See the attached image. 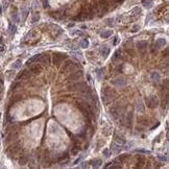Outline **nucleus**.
<instances>
[{"mask_svg": "<svg viewBox=\"0 0 169 169\" xmlns=\"http://www.w3.org/2000/svg\"><path fill=\"white\" fill-rule=\"evenodd\" d=\"M2 84H3V82H2V80H0V88H1V86H2Z\"/></svg>", "mask_w": 169, "mask_h": 169, "instance_id": "49", "label": "nucleus"}, {"mask_svg": "<svg viewBox=\"0 0 169 169\" xmlns=\"http://www.w3.org/2000/svg\"><path fill=\"white\" fill-rule=\"evenodd\" d=\"M8 28H9V33L12 34H15L16 30H17V27H16L15 25H13V24H9V27H8Z\"/></svg>", "mask_w": 169, "mask_h": 169, "instance_id": "33", "label": "nucleus"}, {"mask_svg": "<svg viewBox=\"0 0 169 169\" xmlns=\"http://www.w3.org/2000/svg\"><path fill=\"white\" fill-rule=\"evenodd\" d=\"M100 54L103 56V58H107V56L110 54V48L107 46H103L100 48Z\"/></svg>", "mask_w": 169, "mask_h": 169, "instance_id": "18", "label": "nucleus"}, {"mask_svg": "<svg viewBox=\"0 0 169 169\" xmlns=\"http://www.w3.org/2000/svg\"><path fill=\"white\" fill-rule=\"evenodd\" d=\"M80 150V146L79 145H74L72 147V150H71V153L72 156H75V154H77V152Z\"/></svg>", "mask_w": 169, "mask_h": 169, "instance_id": "27", "label": "nucleus"}, {"mask_svg": "<svg viewBox=\"0 0 169 169\" xmlns=\"http://www.w3.org/2000/svg\"><path fill=\"white\" fill-rule=\"evenodd\" d=\"M115 96H117V94L113 89L109 87H105L102 89V99H103V102L104 103H109L110 100L109 99H113Z\"/></svg>", "mask_w": 169, "mask_h": 169, "instance_id": "1", "label": "nucleus"}, {"mask_svg": "<svg viewBox=\"0 0 169 169\" xmlns=\"http://www.w3.org/2000/svg\"><path fill=\"white\" fill-rule=\"evenodd\" d=\"M138 122L140 123V124H147V123H148V121H147V119L145 117H139Z\"/></svg>", "mask_w": 169, "mask_h": 169, "instance_id": "32", "label": "nucleus"}, {"mask_svg": "<svg viewBox=\"0 0 169 169\" xmlns=\"http://www.w3.org/2000/svg\"><path fill=\"white\" fill-rule=\"evenodd\" d=\"M39 62H41V63H43V64L47 65V64L50 63V58H49V55L47 53H43V54H41Z\"/></svg>", "mask_w": 169, "mask_h": 169, "instance_id": "13", "label": "nucleus"}, {"mask_svg": "<svg viewBox=\"0 0 169 169\" xmlns=\"http://www.w3.org/2000/svg\"><path fill=\"white\" fill-rule=\"evenodd\" d=\"M19 164L21 165V166H24V165H26L28 163V157L27 156H22L19 159Z\"/></svg>", "mask_w": 169, "mask_h": 169, "instance_id": "21", "label": "nucleus"}, {"mask_svg": "<svg viewBox=\"0 0 169 169\" xmlns=\"http://www.w3.org/2000/svg\"><path fill=\"white\" fill-rule=\"evenodd\" d=\"M42 70H43V68H42L41 65H39V64H31L30 65V71L33 72L34 74H40L42 72Z\"/></svg>", "mask_w": 169, "mask_h": 169, "instance_id": "8", "label": "nucleus"}, {"mask_svg": "<svg viewBox=\"0 0 169 169\" xmlns=\"http://www.w3.org/2000/svg\"><path fill=\"white\" fill-rule=\"evenodd\" d=\"M87 87V84L84 83V82H77V83H74V84H71L68 86V90L70 91H82L83 89Z\"/></svg>", "mask_w": 169, "mask_h": 169, "instance_id": "5", "label": "nucleus"}, {"mask_svg": "<svg viewBox=\"0 0 169 169\" xmlns=\"http://www.w3.org/2000/svg\"><path fill=\"white\" fill-rule=\"evenodd\" d=\"M12 19H13V21L14 22H19V16H18V13L16 12H13V14H12Z\"/></svg>", "mask_w": 169, "mask_h": 169, "instance_id": "31", "label": "nucleus"}, {"mask_svg": "<svg viewBox=\"0 0 169 169\" xmlns=\"http://www.w3.org/2000/svg\"><path fill=\"white\" fill-rule=\"evenodd\" d=\"M1 12H2V9H1V8H0V14H1Z\"/></svg>", "mask_w": 169, "mask_h": 169, "instance_id": "50", "label": "nucleus"}, {"mask_svg": "<svg viewBox=\"0 0 169 169\" xmlns=\"http://www.w3.org/2000/svg\"><path fill=\"white\" fill-rule=\"evenodd\" d=\"M90 164H92V167L94 168H98L101 166V164H102V161L100 159H97V160H92L90 161Z\"/></svg>", "mask_w": 169, "mask_h": 169, "instance_id": "19", "label": "nucleus"}, {"mask_svg": "<svg viewBox=\"0 0 169 169\" xmlns=\"http://www.w3.org/2000/svg\"><path fill=\"white\" fill-rule=\"evenodd\" d=\"M103 154L105 157H110V151H109V149H104L103 150Z\"/></svg>", "mask_w": 169, "mask_h": 169, "instance_id": "41", "label": "nucleus"}, {"mask_svg": "<svg viewBox=\"0 0 169 169\" xmlns=\"http://www.w3.org/2000/svg\"><path fill=\"white\" fill-rule=\"evenodd\" d=\"M77 67V65L75 64V63H73L72 61H67L65 64H64V66L62 67L61 68V72L62 73H66V72H71L72 70H74L75 68Z\"/></svg>", "mask_w": 169, "mask_h": 169, "instance_id": "4", "label": "nucleus"}, {"mask_svg": "<svg viewBox=\"0 0 169 169\" xmlns=\"http://www.w3.org/2000/svg\"><path fill=\"white\" fill-rule=\"evenodd\" d=\"M68 59V54L67 53H63V52H55L54 56H53V64L55 66H59V64Z\"/></svg>", "mask_w": 169, "mask_h": 169, "instance_id": "3", "label": "nucleus"}, {"mask_svg": "<svg viewBox=\"0 0 169 169\" xmlns=\"http://www.w3.org/2000/svg\"><path fill=\"white\" fill-rule=\"evenodd\" d=\"M137 162H138V165H137V167H139V168H142L143 167V164H145L146 163V159H145V157L142 156V154H139L138 157H137Z\"/></svg>", "mask_w": 169, "mask_h": 169, "instance_id": "11", "label": "nucleus"}, {"mask_svg": "<svg viewBox=\"0 0 169 169\" xmlns=\"http://www.w3.org/2000/svg\"><path fill=\"white\" fill-rule=\"evenodd\" d=\"M112 84H114L115 87H118V88L124 87L125 84H126V83H125V79H124V78H122V77H119V78L115 79V80H113Z\"/></svg>", "mask_w": 169, "mask_h": 169, "instance_id": "9", "label": "nucleus"}, {"mask_svg": "<svg viewBox=\"0 0 169 169\" xmlns=\"http://www.w3.org/2000/svg\"><path fill=\"white\" fill-rule=\"evenodd\" d=\"M137 109H138V111H140V112H143V110H144V109H143V107H142V103H138V107H137Z\"/></svg>", "mask_w": 169, "mask_h": 169, "instance_id": "40", "label": "nucleus"}, {"mask_svg": "<svg viewBox=\"0 0 169 169\" xmlns=\"http://www.w3.org/2000/svg\"><path fill=\"white\" fill-rule=\"evenodd\" d=\"M19 87H21V84L19 82H16L12 84V90H16L17 88H19Z\"/></svg>", "mask_w": 169, "mask_h": 169, "instance_id": "34", "label": "nucleus"}, {"mask_svg": "<svg viewBox=\"0 0 169 169\" xmlns=\"http://www.w3.org/2000/svg\"><path fill=\"white\" fill-rule=\"evenodd\" d=\"M88 165H89V163H83V165L80 167H82V168H86V167H88Z\"/></svg>", "mask_w": 169, "mask_h": 169, "instance_id": "46", "label": "nucleus"}, {"mask_svg": "<svg viewBox=\"0 0 169 169\" xmlns=\"http://www.w3.org/2000/svg\"><path fill=\"white\" fill-rule=\"evenodd\" d=\"M78 162H80V158H78V159H77V160H76V161H75V162H74V163H73V164L75 165V164H77V163H78Z\"/></svg>", "mask_w": 169, "mask_h": 169, "instance_id": "48", "label": "nucleus"}, {"mask_svg": "<svg viewBox=\"0 0 169 169\" xmlns=\"http://www.w3.org/2000/svg\"><path fill=\"white\" fill-rule=\"evenodd\" d=\"M114 139H115L116 142H118L119 144H125V140L123 139V138H121V137H119V136L117 135V134H115Z\"/></svg>", "mask_w": 169, "mask_h": 169, "instance_id": "26", "label": "nucleus"}, {"mask_svg": "<svg viewBox=\"0 0 169 169\" xmlns=\"http://www.w3.org/2000/svg\"><path fill=\"white\" fill-rule=\"evenodd\" d=\"M113 20H114V19H109V20H108V25H110V26L113 25V23H112Z\"/></svg>", "mask_w": 169, "mask_h": 169, "instance_id": "45", "label": "nucleus"}, {"mask_svg": "<svg viewBox=\"0 0 169 169\" xmlns=\"http://www.w3.org/2000/svg\"><path fill=\"white\" fill-rule=\"evenodd\" d=\"M84 75V72L82 71V70H79V71H76V72H73L71 73L68 77H67V80L68 82H74V80H78L83 77Z\"/></svg>", "mask_w": 169, "mask_h": 169, "instance_id": "6", "label": "nucleus"}, {"mask_svg": "<svg viewBox=\"0 0 169 169\" xmlns=\"http://www.w3.org/2000/svg\"><path fill=\"white\" fill-rule=\"evenodd\" d=\"M0 99H1V98H0Z\"/></svg>", "mask_w": 169, "mask_h": 169, "instance_id": "51", "label": "nucleus"}, {"mask_svg": "<svg viewBox=\"0 0 169 169\" xmlns=\"http://www.w3.org/2000/svg\"><path fill=\"white\" fill-rule=\"evenodd\" d=\"M165 45H166V40H165V39H163V38L158 39V40L156 41V43H154V46H156L157 48L164 47Z\"/></svg>", "mask_w": 169, "mask_h": 169, "instance_id": "14", "label": "nucleus"}, {"mask_svg": "<svg viewBox=\"0 0 169 169\" xmlns=\"http://www.w3.org/2000/svg\"><path fill=\"white\" fill-rule=\"evenodd\" d=\"M40 56L41 54H36V55H34L33 58H30L28 61L26 62V65L28 66H30L31 64H34V63H36V62H39V59H40Z\"/></svg>", "mask_w": 169, "mask_h": 169, "instance_id": "16", "label": "nucleus"}, {"mask_svg": "<svg viewBox=\"0 0 169 169\" xmlns=\"http://www.w3.org/2000/svg\"><path fill=\"white\" fill-rule=\"evenodd\" d=\"M30 76V73L27 71V70H23L22 72H20V74L17 76V80H20V79H27L29 78Z\"/></svg>", "mask_w": 169, "mask_h": 169, "instance_id": "10", "label": "nucleus"}, {"mask_svg": "<svg viewBox=\"0 0 169 169\" xmlns=\"http://www.w3.org/2000/svg\"><path fill=\"white\" fill-rule=\"evenodd\" d=\"M132 119H133V113H127V115H126V120H125V125L126 127L131 128L132 127Z\"/></svg>", "mask_w": 169, "mask_h": 169, "instance_id": "15", "label": "nucleus"}, {"mask_svg": "<svg viewBox=\"0 0 169 169\" xmlns=\"http://www.w3.org/2000/svg\"><path fill=\"white\" fill-rule=\"evenodd\" d=\"M147 46H148V43H147V41H139L138 43H137V47L140 51H144L145 49H147Z\"/></svg>", "mask_w": 169, "mask_h": 169, "instance_id": "12", "label": "nucleus"}, {"mask_svg": "<svg viewBox=\"0 0 169 169\" xmlns=\"http://www.w3.org/2000/svg\"><path fill=\"white\" fill-rule=\"evenodd\" d=\"M142 4L145 8H152V5H153V1L152 0H143Z\"/></svg>", "mask_w": 169, "mask_h": 169, "instance_id": "20", "label": "nucleus"}, {"mask_svg": "<svg viewBox=\"0 0 169 169\" xmlns=\"http://www.w3.org/2000/svg\"><path fill=\"white\" fill-rule=\"evenodd\" d=\"M146 104L149 109H156L159 107V99L154 95H150L146 98Z\"/></svg>", "mask_w": 169, "mask_h": 169, "instance_id": "2", "label": "nucleus"}, {"mask_svg": "<svg viewBox=\"0 0 169 169\" xmlns=\"http://www.w3.org/2000/svg\"><path fill=\"white\" fill-rule=\"evenodd\" d=\"M110 113H111L112 118L115 119V120H117V119L119 118V116H120V110H119L118 107H113V108H111Z\"/></svg>", "mask_w": 169, "mask_h": 169, "instance_id": "7", "label": "nucleus"}, {"mask_svg": "<svg viewBox=\"0 0 169 169\" xmlns=\"http://www.w3.org/2000/svg\"><path fill=\"white\" fill-rule=\"evenodd\" d=\"M98 2H99V5L102 8L103 12H108V9H109V2H108V0H98Z\"/></svg>", "mask_w": 169, "mask_h": 169, "instance_id": "17", "label": "nucleus"}, {"mask_svg": "<svg viewBox=\"0 0 169 169\" xmlns=\"http://www.w3.org/2000/svg\"><path fill=\"white\" fill-rule=\"evenodd\" d=\"M101 71H102L101 69H96V75H97L98 78H100L101 75H102V72H101Z\"/></svg>", "mask_w": 169, "mask_h": 169, "instance_id": "38", "label": "nucleus"}, {"mask_svg": "<svg viewBox=\"0 0 169 169\" xmlns=\"http://www.w3.org/2000/svg\"><path fill=\"white\" fill-rule=\"evenodd\" d=\"M3 51H4V47H3V46H1V45H0V54H1Z\"/></svg>", "mask_w": 169, "mask_h": 169, "instance_id": "47", "label": "nucleus"}, {"mask_svg": "<svg viewBox=\"0 0 169 169\" xmlns=\"http://www.w3.org/2000/svg\"><path fill=\"white\" fill-rule=\"evenodd\" d=\"M112 34H113L112 30H104V31H102V33L100 34V36H101V38H103V39H108L109 37L112 36Z\"/></svg>", "mask_w": 169, "mask_h": 169, "instance_id": "24", "label": "nucleus"}, {"mask_svg": "<svg viewBox=\"0 0 169 169\" xmlns=\"http://www.w3.org/2000/svg\"><path fill=\"white\" fill-rule=\"evenodd\" d=\"M21 66H22V61H21V59H17V61H15L13 63L12 69H19Z\"/></svg>", "mask_w": 169, "mask_h": 169, "instance_id": "22", "label": "nucleus"}, {"mask_svg": "<svg viewBox=\"0 0 169 169\" xmlns=\"http://www.w3.org/2000/svg\"><path fill=\"white\" fill-rule=\"evenodd\" d=\"M120 53H121L120 50H117V51H116L115 54H114V58H113V61H116V59H117L119 56H120Z\"/></svg>", "mask_w": 169, "mask_h": 169, "instance_id": "35", "label": "nucleus"}, {"mask_svg": "<svg viewBox=\"0 0 169 169\" xmlns=\"http://www.w3.org/2000/svg\"><path fill=\"white\" fill-rule=\"evenodd\" d=\"M79 46L82 47V48H87L88 46H89V41H87L86 39H84V40L80 41V43H79Z\"/></svg>", "mask_w": 169, "mask_h": 169, "instance_id": "29", "label": "nucleus"}, {"mask_svg": "<svg viewBox=\"0 0 169 169\" xmlns=\"http://www.w3.org/2000/svg\"><path fill=\"white\" fill-rule=\"evenodd\" d=\"M126 52H127L128 54H131V53H132V55H135V52H134L133 50H129V49H127V50H126Z\"/></svg>", "mask_w": 169, "mask_h": 169, "instance_id": "44", "label": "nucleus"}, {"mask_svg": "<svg viewBox=\"0 0 169 169\" xmlns=\"http://www.w3.org/2000/svg\"><path fill=\"white\" fill-rule=\"evenodd\" d=\"M86 136H87V131H83L82 134H78V137L80 139H86Z\"/></svg>", "mask_w": 169, "mask_h": 169, "instance_id": "36", "label": "nucleus"}, {"mask_svg": "<svg viewBox=\"0 0 169 169\" xmlns=\"http://www.w3.org/2000/svg\"><path fill=\"white\" fill-rule=\"evenodd\" d=\"M14 74H15V73H14L13 71H8V79H10V78H12V77H13V75Z\"/></svg>", "mask_w": 169, "mask_h": 169, "instance_id": "39", "label": "nucleus"}, {"mask_svg": "<svg viewBox=\"0 0 169 169\" xmlns=\"http://www.w3.org/2000/svg\"><path fill=\"white\" fill-rule=\"evenodd\" d=\"M128 158H129L128 154H120V156L118 157V161L120 162V163H125V162L128 160Z\"/></svg>", "mask_w": 169, "mask_h": 169, "instance_id": "23", "label": "nucleus"}, {"mask_svg": "<svg viewBox=\"0 0 169 169\" xmlns=\"http://www.w3.org/2000/svg\"><path fill=\"white\" fill-rule=\"evenodd\" d=\"M117 43H118V37H115L114 41H113V45H117Z\"/></svg>", "mask_w": 169, "mask_h": 169, "instance_id": "42", "label": "nucleus"}, {"mask_svg": "<svg viewBox=\"0 0 169 169\" xmlns=\"http://www.w3.org/2000/svg\"><path fill=\"white\" fill-rule=\"evenodd\" d=\"M39 20H40V14H39V13H34V15L33 16V19H31V22L36 23V22H39Z\"/></svg>", "mask_w": 169, "mask_h": 169, "instance_id": "30", "label": "nucleus"}, {"mask_svg": "<svg viewBox=\"0 0 169 169\" xmlns=\"http://www.w3.org/2000/svg\"><path fill=\"white\" fill-rule=\"evenodd\" d=\"M139 29H140V26L139 25H134L133 28L131 29V31H132V33H137Z\"/></svg>", "mask_w": 169, "mask_h": 169, "instance_id": "37", "label": "nucleus"}, {"mask_svg": "<svg viewBox=\"0 0 169 169\" xmlns=\"http://www.w3.org/2000/svg\"><path fill=\"white\" fill-rule=\"evenodd\" d=\"M43 3H44V8H48V1H47V0H43Z\"/></svg>", "mask_w": 169, "mask_h": 169, "instance_id": "43", "label": "nucleus"}, {"mask_svg": "<svg viewBox=\"0 0 169 169\" xmlns=\"http://www.w3.org/2000/svg\"><path fill=\"white\" fill-rule=\"evenodd\" d=\"M66 159H69V156H68V152H64L63 154H61L59 158H58V162H62L63 160H66Z\"/></svg>", "mask_w": 169, "mask_h": 169, "instance_id": "28", "label": "nucleus"}, {"mask_svg": "<svg viewBox=\"0 0 169 169\" xmlns=\"http://www.w3.org/2000/svg\"><path fill=\"white\" fill-rule=\"evenodd\" d=\"M150 77H151V80H153V82H159L160 80V74L158 72H152Z\"/></svg>", "mask_w": 169, "mask_h": 169, "instance_id": "25", "label": "nucleus"}]
</instances>
